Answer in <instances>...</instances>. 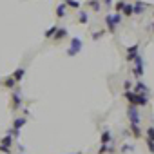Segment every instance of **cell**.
Masks as SVG:
<instances>
[{"instance_id":"obj_20","label":"cell","mask_w":154,"mask_h":154,"mask_svg":"<svg viewBox=\"0 0 154 154\" xmlns=\"http://www.w3.org/2000/svg\"><path fill=\"white\" fill-rule=\"evenodd\" d=\"M2 145H4V147H9V145H13V136H11V134H8V136L2 140Z\"/></svg>"},{"instance_id":"obj_1","label":"cell","mask_w":154,"mask_h":154,"mask_svg":"<svg viewBox=\"0 0 154 154\" xmlns=\"http://www.w3.org/2000/svg\"><path fill=\"white\" fill-rule=\"evenodd\" d=\"M82 40L78 38V36H72L71 38V45H69V49H67V54L69 56H74V54H78L80 51H82Z\"/></svg>"},{"instance_id":"obj_13","label":"cell","mask_w":154,"mask_h":154,"mask_svg":"<svg viewBox=\"0 0 154 154\" xmlns=\"http://www.w3.org/2000/svg\"><path fill=\"white\" fill-rule=\"evenodd\" d=\"M26 122H27L26 118H17V120L13 122V127H15V131H20V129L26 125Z\"/></svg>"},{"instance_id":"obj_22","label":"cell","mask_w":154,"mask_h":154,"mask_svg":"<svg viewBox=\"0 0 154 154\" xmlns=\"http://www.w3.org/2000/svg\"><path fill=\"white\" fill-rule=\"evenodd\" d=\"M136 91H138V93H141V91H143V93H147V87H145L141 82H138V85H136Z\"/></svg>"},{"instance_id":"obj_10","label":"cell","mask_w":154,"mask_h":154,"mask_svg":"<svg viewBox=\"0 0 154 154\" xmlns=\"http://www.w3.org/2000/svg\"><path fill=\"white\" fill-rule=\"evenodd\" d=\"M122 13H123L125 17H132V15H134V11H132V4H123Z\"/></svg>"},{"instance_id":"obj_15","label":"cell","mask_w":154,"mask_h":154,"mask_svg":"<svg viewBox=\"0 0 154 154\" xmlns=\"http://www.w3.org/2000/svg\"><path fill=\"white\" fill-rule=\"evenodd\" d=\"M78 20H80V24H87V22H89V15L80 9V11H78Z\"/></svg>"},{"instance_id":"obj_30","label":"cell","mask_w":154,"mask_h":154,"mask_svg":"<svg viewBox=\"0 0 154 154\" xmlns=\"http://www.w3.org/2000/svg\"><path fill=\"white\" fill-rule=\"evenodd\" d=\"M152 31H154V26H152Z\"/></svg>"},{"instance_id":"obj_4","label":"cell","mask_w":154,"mask_h":154,"mask_svg":"<svg viewBox=\"0 0 154 154\" xmlns=\"http://www.w3.org/2000/svg\"><path fill=\"white\" fill-rule=\"evenodd\" d=\"M132 62L136 63V67L132 69V72L138 76V78H141V76H143V56H141V54H138Z\"/></svg>"},{"instance_id":"obj_3","label":"cell","mask_w":154,"mask_h":154,"mask_svg":"<svg viewBox=\"0 0 154 154\" xmlns=\"http://www.w3.org/2000/svg\"><path fill=\"white\" fill-rule=\"evenodd\" d=\"M127 116H129V120H131V125H140V111H138L136 105H129Z\"/></svg>"},{"instance_id":"obj_12","label":"cell","mask_w":154,"mask_h":154,"mask_svg":"<svg viewBox=\"0 0 154 154\" xmlns=\"http://www.w3.org/2000/svg\"><path fill=\"white\" fill-rule=\"evenodd\" d=\"M65 36H67V29L58 27V29H56V33H54V38H56V40H63Z\"/></svg>"},{"instance_id":"obj_8","label":"cell","mask_w":154,"mask_h":154,"mask_svg":"<svg viewBox=\"0 0 154 154\" xmlns=\"http://www.w3.org/2000/svg\"><path fill=\"white\" fill-rule=\"evenodd\" d=\"M65 13H67V6H65V2H63V4H60V6L56 8V17H58V18H63Z\"/></svg>"},{"instance_id":"obj_5","label":"cell","mask_w":154,"mask_h":154,"mask_svg":"<svg viewBox=\"0 0 154 154\" xmlns=\"http://www.w3.org/2000/svg\"><path fill=\"white\" fill-rule=\"evenodd\" d=\"M149 103V98L145 93H136V98H134V105L136 107H145Z\"/></svg>"},{"instance_id":"obj_26","label":"cell","mask_w":154,"mask_h":154,"mask_svg":"<svg viewBox=\"0 0 154 154\" xmlns=\"http://www.w3.org/2000/svg\"><path fill=\"white\" fill-rule=\"evenodd\" d=\"M123 87H125V91H129V89L132 87V82H129V80H127V82L123 84Z\"/></svg>"},{"instance_id":"obj_16","label":"cell","mask_w":154,"mask_h":154,"mask_svg":"<svg viewBox=\"0 0 154 154\" xmlns=\"http://www.w3.org/2000/svg\"><path fill=\"white\" fill-rule=\"evenodd\" d=\"M123 96L127 98V102H129L131 105H134V98H136V93H132V91L129 89V91H125V94H123Z\"/></svg>"},{"instance_id":"obj_17","label":"cell","mask_w":154,"mask_h":154,"mask_svg":"<svg viewBox=\"0 0 154 154\" xmlns=\"http://www.w3.org/2000/svg\"><path fill=\"white\" fill-rule=\"evenodd\" d=\"M67 8H72V9H80V2H76V0H63Z\"/></svg>"},{"instance_id":"obj_27","label":"cell","mask_w":154,"mask_h":154,"mask_svg":"<svg viewBox=\"0 0 154 154\" xmlns=\"http://www.w3.org/2000/svg\"><path fill=\"white\" fill-rule=\"evenodd\" d=\"M0 150L6 152V154H9V152H11V150H9V147H4V145H0Z\"/></svg>"},{"instance_id":"obj_6","label":"cell","mask_w":154,"mask_h":154,"mask_svg":"<svg viewBox=\"0 0 154 154\" xmlns=\"http://www.w3.org/2000/svg\"><path fill=\"white\" fill-rule=\"evenodd\" d=\"M138 54H140V45H138V44H134V45L127 47V60H129V62H132Z\"/></svg>"},{"instance_id":"obj_14","label":"cell","mask_w":154,"mask_h":154,"mask_svg":"<svg viewBox=\"0 0 154 154\" xmlns=\"http://www.w3.org/2000/svg\"><path fill=\"white\" fill-rule=\"evenodd\" d=\"M100 141H102V145H107L111 141V131H103L100 136Z\"/></svg>"},{"instance_id":"obj_21","label":"cell","mask_w":154,"mask_h":154,"mask_svg":"<svg viewBox=\"0 0 154 154\" xmlns=\"http://www.w3.org/2000/svg\"><path fill=\"white\" fill-rule=\"evenodd\" d=\"M147 140H152L154 141V127H149L147 129Z\"/></svg>"},{"instance_id":"obj_9","label":"cell","mask_w":154,"mask_h":154,"mask_svg":"<svg viewBox=\"0 0 154 154\" xmlns=\"http://www.w3.org/2000/svg\"><path fill=\"white\" fill-rule=\"evenodd\" d=\"M11 96H13V109H18L20 103H22V96H20V93H13Z\"/></svg>"},{"instance_id":"obj_24","label":"cell","mask_w":154,"mask_h":154,"mask_svg":"<svg viewBox=\"0 0 154 154\" xmlns=\"http://www.w3.org/2000/svg\"><path fill=\"white\" fill-rule=\"evenodd\" d=\"M123 4H125V2H123V0H120V2H116V13H120V11H122V8H123Z\"/></svg>"},{"instance_id":"obj_18","label":"cell","mask_w":154,"mask_h":154,"mask_svg":"<svg viewBox=\"0 0 154 154\" xmlns=\"http://www.w3.org/2000/svg\"><path fill=\"white\" fill-rule=\"evenodd\" d=\"M15 84H17V80L13 78V76H9V78H8V80L4 82V85H6L8 89H13V87H15Z\"/></svg>"},{"instance_id":"obj_11","label":"cell","mask_w":154,"mask_h":154,"mask_svg":"<svg viewBox=\"0 0 154 154\" xmlns=\"http://www.w3.org/2000/svg\"><path fill=\"white\" fill-rule=\"evenodd\" d=\"M132 11H134V15H141V13L145 11V4H143V2L134 4V6H132Z\"/></svg>"},{"instance_id":"obj_29","label":"cell","mask_w":154,"mask_h":154,"mask_svg":"<svg viewBox=\"0 0 154 154\" xmlns=\"http://www.w3.org/2000/svg\"><path fill=\"white\" fill-rule=\"evenodd\" d=\"M87 2H94V0H87Z\"/></svg>"},{"instance_id":"obj_7","label":"cell","mask_w":154,"mask_h":154,"mask_svg":"<svg viewBox=\"0 0 154 154\" xmlns=\"http://www.w3.org/2000/svg\"><path fill=\"white\" fill-rule=\"evenodd\" d=\"M24 74H26V69H24V67H18V69L13 72V78H15L17 82H20V80L24 78Z\"/></svg>"},{"instance_id":"obj_25","label":"cell","mask_w":154,"mask_h":154,"mask_svg":"<svg viewBox=\"0 0 154 154\" xmlns=\"http://www.w3.org/2000/svg\"><path fill=\"white\" fill-rule=\"evenodd\" d=\"M89 4H91V8H93L94 11H100V4H98V2H89Z\"/></svg>"},{"instance_id":"obj_2","label":"cell","mask_w":154,"mask_h":154,"mask_svg":"<svg viewBox=\"0 0 154 154\" xmlns=\"http://www.w3.org/2000/svg\"><path fill=\"white\" fill-rule=\"evenodd\" d=\"M105 22H107V29H109V33H114V31H116V26L122 22V17H120V13H116V15H107Z\"/></svg>"},{"instance_id":"obj_28","label":"cell","mask_w":154,"mask_h":154,"mask_svg":"<svg viewBox=\"0 0 154 154\" xmlns=\"http://www.w3.org/2000/svg\"><path fill=\"white\" fill-rule=\"evenodd\" d=\"M103 2H105V6H111V2H112V0H103Z\"/></svg>"},{"instance_id":"obj_19","label":"cell","mask_w":154,"mask_h":154,"mask_svg":"<svg viewBox=\"0 0 154 154\" xmlns=\"http://www.w3.org/2000/svg\"><path fill=\"white\" fill-rule=\"evenodd\" d=\"M56 29H58V26H56V24H54L51 29H47V31H45V38H53V36H54V33H56Z\"/></svg>"},{"instance_id":"obj_23","label":"cell","mask_w":154,"mask_h":154,"mask_svg":"<svg viewBox=\"0 0 154 154\" xmlns=\"http://www.w3.org/2000/svg\"><path fill=\"white\" fill-rule=\"evenodd\" d=\"M147 147H149L150 154H154V141H152V140H147Z\"/></svg>"}]
</instances>
